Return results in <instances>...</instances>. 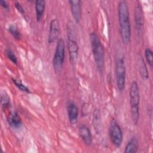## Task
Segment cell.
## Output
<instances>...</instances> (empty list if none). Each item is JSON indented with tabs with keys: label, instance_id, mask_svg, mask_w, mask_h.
Segmentation results:
<instances>
[{
	"label": "cell",
	"instance_id": "6da1fadb",
	"mask_svg": "<svg viewBox=\"0 0 153 153\" xmlns=\"http://www.w3.org/2000/svg\"><path fill=\"white\" fill-rule=\"evenodd\" d=\"M118 16L121 40L124 44H128L131 38V24L128 7L126 2L124 1L119 2Z\"/></svg>",
	"mask_w": 153,
	"mask_h": 153
},
{
	"label": "cell",
	"instance_id": "ba28073f",
	"mask_svg": "<svg viewBox=\"0 0 153 153\" xmlns=\"http://www.w3.org/2000/svg\"><path fill=\"white\" fill-rule=\"evenodd\" d=\"M60 34V26L57 19H53L50 23L48 43L51 44L55 41H57Z\"/></svg>",
	"mask_w": 153,
	"mask_h": 153
},
{
	"label": "cell",
	"instance_id": "ffe728a7",
	"mask_svg": "<svg viewBox=\"0 0 153 153\" xmlns=\"http://www.w3.org/2000/svg\"><path fill=\"white\" fill-rule=\"evenodd\" d=\"M5 54H6V56L7 57L14 63V64H17V57L15 55V54L14 53V52L9 49V48H7L5 50Z\"/></svg>",
	"mask_w": 153,
	"mask_h": 153
},
{
	"label": "cell",
	"instance_id": "7c38bea8",
	"mask_svg": "<svg viewBox=\"0 0 153 153\" xmlns=\"http://www.w3.org/2000/svg\"><path fill=\"white\" fill-rule=\"evenodd\" d=\"M78 133L84 142V143L88 146H90L92 143V135L89 128L84 125L81 124L78 127Z\"/></svg>",
	"mask_w": 153,
	"mask_h": 153
},
{
	"label": "cell",
	"instance_id": "5b68a950",
	"mask_svg": "<svg viewBox=\"0 0 153 153\" xmlns=\"http://www.w3.org/2000/svg\"><path fill=\"white\" fill-rule=\"evenodd\" d=\"M65 57V44L63 39L60 38L57 44L52 60L53 69L56 72H59L62 69Z\"/></svg>",
	"mask_w": 153,
	"mask_h": 153
},
{
	"label": "cell",
	"instance_id": "44dd1931",
	"mask_svg": "<svg viewBox=\"0 0 153 153\" xmlns=\"http://www.w3.org/2000/svg\"><path fill=\"white\" fill-rule=\"evenodd\" d=\"M1 104L2 106L5 108H8L10 106V100L8 96L6 94L5 96H2L1 97Z\"/></svg>",
	"mask_w": 153,
	"mask_h": 153
},
{
	"label": "cell",
	"instance_id": "52a82bcc",
	"mask_svg": "<svg viewBox=\"0 0 153 153\" xmlns=\"http://www.w3.org/2000/svg\"><path fill=\"white\" fill-rule=\"evenodd\" d=\"M108 133L112 143L117 148L120 147L123 140V133L121 127L115 120L111 121Z\"/></svg>",
	"mask_w": 153,
	"mask_h": 153
},
{
	"label": "cell",
	"instance_id": "e0dca14e",
	"mask_svg": "<svg viewBox=\"0 0 153 153\" xmlns=\"http://www.w3.org/2000/svg\"><path fill=\"white\" fill-rule=\"evenodd\" d=\"M8 32L13 36V37L17 40H19L21 38V33L17 27L16 25H11L8 26Z\"/></svg>",
	"mask_w": 153,
	"mask_h": 153
},
{
	"label": "cell",
	"instance_id": "7402d4cb",
	"mask_svg": "<svg viewBox=\"0 0 153 153\" xmlns=\"http://www.w3.org/2000/svg\"><path fill=\"white\" fill-rule=\"evenodd\" d=\"M14 5L16 8L17 10V11L23 16H25V10L22 5L20 4V2L18 1H15L14 2Z\"/></svg>",
	"mask_w": 153,
	"mask_h": 153
},
{
	"label": "cell",
	"instance_id": "7a4b0ae2",
	"mask_svg": "<svg viewBox=\"0 0 153 153\" xmlns=\"http://www.w3.org/2000/svg\"><path fill=\"white\" fill-rule=\"evenodd\" d=\"M90 41L97 69L99 73L102 74L105 67V50L103 46L99 36L94 32L90 33Z\"/></svg>",
	"mask_w": 153,
	"mask_h": 153
},
{
	"label": "cell",
	"instance_id": "9c48e42d",
	"mask_svg": "<svg viewBox=\"0 0 153 153\" xmlns=\"http://www.w3.org/2000/svg\"><path fill=\"white\" fill-rule=\"evenodd\" d=\"M69 3L73 18L76 23H79L81 19V2L79 0H70Z\"/></svg>",
	"mask_w": 153,
	"mask_h": 153
},
{
	"label": "cell",
	"instance_id": "d6986e66",
	"mask_svg": "<svg viewBox=\"0 0 153 153\" xmlns=\"http://www.w3.org/2000/svg\"><path fill=\"white\" fill-rule=\"evenodd\" d=\"M12 81L16 85V86L19 89H20L21 91H22L23 92H25V93H30V90L25 85H24L22 82L21 81H20L19 79H17L16 78H12Z\"/></svg>",
	"mask_w": 153,
	"mask_h": 153
},
{
	"label": "cell",
	"instance_id": "603a6c76",
	"mask_svg": "<svg viewBox=\"0 0 153 153\" xmlns=\"http://www.w3.org/2000/svg\"><path fill=\"white\" fill-rule=\"evenodd\" d=\"M0 4H1V6L3 8H4V9H5V10L8 9V8H9L8 4L7 2L5 1L1 0V1H0Z\"/></svg>",
	"mask_w": 153,
	"mask_h": 153
},
{
	"label": "cell",
	"instance_id": "30bf717a",
	"mask_svg": "<svg viewBox=\"0 0 153 153\" xmlns=\"http://www.w3.org/2000/svg\"><path fill=\"white\" fill-rule=\"evenodd\" d=\"M67 112L70 123L75 125L78 121L79 111L76 104L73 102H69L67 105Z\"/></svg>",
	"mask_w": 153,
	"mask_h": 153
},
{
	"label": "cell",
	"instance_id": "ac0fdd59",
	"mask_svg": "<svg viewBox=\"0 0 153 153\" xmlns=\"http://www.w3.org/2000/svg\"><path fill=\"white\" fill-rule=\"evenodd\" d=\"M145 57L148 65L152 68L153 65V53L150 48H146L145 50Z\"/></svg>",
	"mask_w": 153,
	"mask_h": 153
},
{
	"label": "cell",
	"instance_id": "5bb4252c",
	"mask_svg": "<svg viewBox=\"0 0 153 153\" xmlns=\"http://www.w3.org/2000/svg\"><path fill=\"white\" fill-rule=\"evenodd\" d=\"M36 13V19L37 22H39L43 15L45 8V1L44 0H37L35 2Z\"/></svg>",
	"mask_w": 153,
	"mask_h": 153
},
{
	"label": "cell",
	"instance_id": "2e32d148",
	"mask_svg": "<svg viewBox=\"0 0 153 153\" xmlns=\"http://www.w3.org/2000/svg\"><path fill=\"white\" fill-rule=\"evenodd\" d=\"M139 70L141 77L144 79H147L149 78V73L143 59L140 57L139 60Z\"/></svg>",
	"mask_w": 153,
	"mask_h": 153
},
{
	"label": "cell",
	"instance_id": "9a60e30c",
	"mask_svg": "<svg viewBox=\"0 0 153 153\" xmlns=\"http://www.w3.org/2000/svg\"><path fill=\"white\" fill-rule=\"evenodd\" d=\"M139 143L136 137H133L127 143L124 152L125 153H136L138 151Z\"/></svg>",
	"mask_w": 153,
	"mask_h": 153
},
{
	"label": "cell",
	"instance_id": "8992f818",
	"mask_svg": "<svg viewBox=\"0 0 153 153\" xmlns=\"http://www.w3.org/2000/svg\"><path fill=\"white\" fill-rule=\"evenodd\" d=\"M115 76L117 86L118 90L122 92L126 85V68L124 59L120 57L117 59L115 62Z\"/></svg>",
	"mask_w": 153,
	"mask_h": 153
},
{
	"label": "cell",
	"instance_id": "277c9868",
	"mask_svg": "<svg viewBox=\"0 0 153 153\" xmlns=\"http://www.w3.org/2000/svg\"><path fill=\"white\" fill-rule=\"evenodd\" d=\"M68 37V50L69 60L71 64L74 65L77 60L79 47L76 41V35L75 26L72 22H69L66 25Z\"/></svg>",
	"mask_w": 153,
	"mask_h": 153
},
{
	"label": "cell",
	"instance_id": "4fadbf2b",
	"mask_svg": "<svg viewBox=\"0 0 153 153\" xmlns=\"http://www.w3.org/2000/svg\"><path fill=\"white\" fill-rule=\"evenodd\" d=\"M7 121L8 124L14 128H19L22 125V119L16 111L11 112L7 117Z\"/></svg>",
	"mask_w": 153,
	"mask_h": 153
},
{
	"label": "cell",
	"instance_id": "3957f363",
	"mask_svg": "<svg viewBox=\"0 0 153 153\" xmlns=\"http://www.w3.org/2000/svg\"><path fill=\"white\" fill-rule=\"evenodd\" d=\"M129 95L131 118L133 123L136 125L139 119L140 93L138 84L136 81H133L131 84Z\"/></svg>",
	"mask_w": 153,
	"mask_h": 153
},
{
	"label": "cell",
	"instance_id": "8fae6325",
	"mask_svg": "<svg viewBox=\"0 0 153 153\" xmlns=\"http://www.w3.org/2000/svg\"><path fill=\"white\" fill-rule=\"evenodd\" d=\"M134 20L136 30L137 31V34H140L143 29L144 26V19L143 13L142 9L140 5L136 7L134 10Z\"/></svg>",
	"mask_w": 153,
	"mask_h": 153
}]
</instances>
